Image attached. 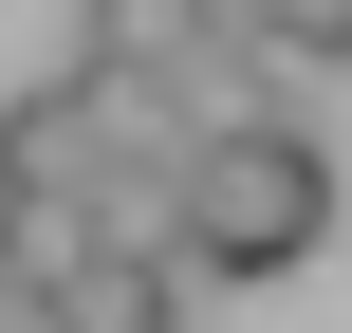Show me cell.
Here are the masks:
<instances>
[{"mask_svg":"<svg viewBox=\"0 0 352 333\" xmlns=\"http://www.w3.org/2000/svg\"><path fill=\"white\" fill-rule=\"evenodd\" d=\"M93 74H37V93H0V185H37V204H93Z\"/></svg>","mask_w":352,"mask_h":333,"instance_id":"cell-3","label":"cell"},{"mask_svg":"<svg viewBox=\"0 0 352 333\" xmlns=\"http://www.w3.org/2000/svg\"><path fill=\"white\" fill-rule=\"evenodd\" d=\"M186 297H204V278H186L148 222H93V241L56 260V333H186Z\"/></svg>","mask_w":352,"mask_h":333,"instance_id":"cell-2","label":"cell"},{"mask_svg":"<svg viewBox=\"0 0 352 333\" xmlns=\"http://www.w3.org/2000/svg\"><path fill=\"white\" fill-rule=\"evenodd\" d=\"M0 333H56V278H0Z\"/></svg>","mask_w":352,"mask_h":333,"instance_id":"cell-7","label":"cell"},{"mask_svg":"<svg viewBox=\"0 0 352 333\" xmlns=\"http://www.w3.org/2000/svg\"><path fill=\"white\" fill-rule=\"evenodd\" d=\"M93 241V204H37V185H0V278H56Z\"/></svg>","mask_w":352,"mask_h":333,"instance_id":"cell-5","label":"cell"},{"mask_svg":"<svg viewBox=\"0 0 352 333\" xmlns=\"http://www.w3.org/2000/svg\"><path fill=\"white\" fill-rule=\"evenodd\" d=\"M260 56H297V74H334V56H352V0H260Z\"/></svg>","mask_w":352,"mask_h":333,"instance_id":"cell-6","label":"cell"},{"mask_svg":"<svg viewBox=\"0 0 352 333\" xmlns=\"http://www.w3.org/2000/svg\"><path fill=\"white\" fill-rule=\"evenodd\" d=\"M186 278H297L316 241H334V148L260 93V111H204L186 130V167H167V222H148Z\"/></svg>","mask_w":352,"mask_h":333,"instance_id":"cell-1","label":"cell"},{"mask_svg":"<svg viewBox=\"0 0 352 333\" xmlns=\"http://www.w3.org/2000/svg\"><path fill=\"white\" fill-rule=\"evenodd\" d=\"M204 37V0H74V56L93 74H148V56H186Z\"/></svg>","mask_w":352,"mask_h":333,"instance_id":"cell-4","label":"cell"}]
</instances>
